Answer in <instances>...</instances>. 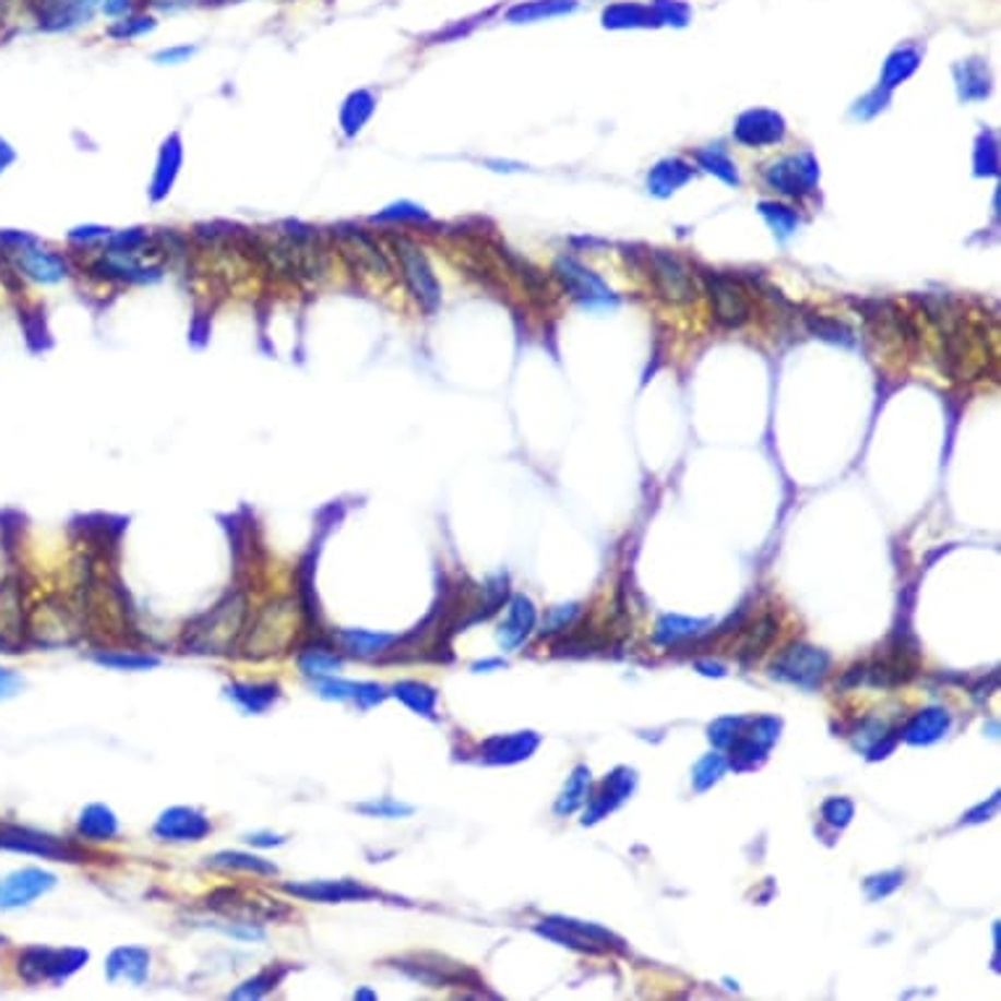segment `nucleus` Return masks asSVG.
<instances>
[{
    "label": "nucleus",
    "instance_id": "f257e3e1",
    "mask_svg": "<svg viewBox=\"0 0 1001 1001\" xmlns=\"http://www.w3.org/2000/svg\"><path fill=\"white\" fill-rule=\"evenodd\" d=\"M76 265V276L90 278L93 284L110 286V289H150L158 286L168 273L166 263L145 254L116 252L97 247L90 252H71Z\"/></svg>",
    "mask_w": 1001,
    "mask_h": 1001
},
{
    "label": "nucleus",
    "instance_id": "f03ea898",
    "mask_svg": "<svg viewBox=\"0 0 1001 1001\" xmlns=\"http://www.w3.org/2000/svg\"><path fill=\"white\" fill-rule=\"evenodd\" d=\"M250 621V604L245 593H228L221 604L205 611L184 630L187 653L198 656H226L241 643Z\"/></svg>",
    "mask_w": 1001,
    "mask_h": 1001
},
{
    "label": "nucleus",
    "instance_id": "7ed1b4c3",
    "mask_svg": "<svg viewBox=\"0 0 1001 1001\" xmlns=\"http://www.w3.org/2000/svg\"><path fill=\"white\" fill-rule=\"evenodd\" d=\"M385 245H389L391 260H394V267L404 281V289L420 307L422 315H436L443 305V289L428 254L404 231H391L385 237Z\"/></svg>",
    "mask_w": 1001,
    "mask_h": 1001
},
{
    "label": "nucleus",
    "instance_id": "20e7f679",
    "mask_svg": "<svg viewBox=\"0 0 1001 1001\" xmlns=\"http://www.w3.org/2000/svg\"><path fill=\"white\" fill-rule=\"evenodd\" d=\"M299 624H302V608L297 600L278 598L250 621L239 645L245 656L254 660L278 656L297 640Z\"/></svg>",
    "mask_w": 1001,
    "mask_h": 1001
},
{
    "label": "nucleus",
    "instance_id": "39448f33",
    "mask_svg": "<svg viewBox=\"0 0 1001 1001\" xmlns=\"http://www.w3.org/2000/svg\"><path fill=\"white\" fill-rule=\"evenodd\" d=\"M329 237L336 258H342L355 276L385 278L394 271L389 245H383L378 231H372V228L355 224V221H344V224L329 228Z\"/></svg>",
    "mask_w": 1001,
    "mask_h": 1001
},
{
    "label": "nucleus",
    "instance_id": "423d86ee",
    "mask_svg": "<svg viewBox=\"0 0 1001 1001\" xmlns=\"http://www.w3.org/2000/svg\"><path fill=\"white\" fill-rule=\"evenodd\" d=\"M90 952L84 949H53V946H27L19 954V975L29 986H61L80 967L87 965Z\"/></svg>",
    "mask_w": 1001,
    "mask_h": 1001
},
{
    "label": "nucleus",
    "instance_id": "0eeeda50",
    "mask_svg": "<svg viewBox=\"0 0 1001 1001\" xmlns=\"http://www.w3.org/2000/svg\"><path fill=\"white\" fill-rule=\"evenodd\" d=\"M0 849H9V853L37 855V857H45V860H67V862H84V857H87V853H82L76 844L56 839V836L43 834V831L5 826V823H0Z\"/></svg>",
    "mask_w": 1001,
    "mask_h": 1001
},
{
    "label": "nucleus",
    "instance_id": "6e6552de",
    "mask_svg": "<svg viewBox=\"0 0 1001 1001\" xmlns=\"http://www.w3.org/2000/svg\"><path fill=\"white\" fill-rule=\"evenodd\" d=\"M184 158H187L184 136H181L179 132H171L163 136L158 155H155L153 174H150V181H147L150 205H160V202H166L168 198H171L176 181H179V176H181V168H184Z\"/></svg>",
    "mask_w": 1001,
    "mask_h": 1001
},
{
    "label": "nucleus",
    "instance_id": "1a4fd4ad",
    "mask_svg": "<svg viewBox=\"0 0 1001 1001\" xmlns=\"http://www.w3.org/2000/svg\"><path fill=\"white\" fill-rule=\"evenodd\" d=\"M286 894L297 896L305 902H323V905H342V902H368L381 896L376 889L351 879L338 881H302V883H284Z\"/></svg>",
    "mask_w": 1001,
    "mask_h": 1001
},
{
    "label": "nucleus",
    "instance_id": "9d476101",
    "mask_svg": "<svg viewBox=\"0 0 1001 1001\" xmlns=\"http://www.w3.org/2000/svg\"><path fill=\"white\" fill-rule=\"evenodd\" d=\"M211 831V818L198 808H187V805H176V808L163 810L153 826L155 839L160 842H202Z\"/></svg>",
    "mask_w": 1001,
    "mask_h": 1001
},
{
    "label": "nucleus",
    "instance_id": "9b49d317",
    "mask_svg": "<svg viewBox=\"0 0 1001 1001\" xmlns=\"http://www.w3.org/2000/svg\"><path fill=\"white\" fill-rule=\"evenodd\" d=\"M56 886V875L43 868H22L0 881V909L27 907L37 896L48 894Z\"/></svg>",
    "mask_w": 1001,
    "mask_h": 1001
},
{
    "label": "nucleus",
    "instance_id": "f8f14e48",
    "mask_svg": "<svg viewBox=\"0 0 1001 1001\" xmlns=\"http://www.w3.org/2000/svg\"><path fill=\"white\" fill-rule=\"evenodd\" d=\"M705 286H708L711 305L718 323L726 325V329H737V325H742L744 320H748L750 305L737 281L722 276V273H708V276H705Z\"/></svg>",
    "mask_w": 1001,
    "mask_h": 1001
},
{
    "label": "nucleus",
    "instance_id": "ddd939ff",
    "mask_svg": "<svg viewBox=\"0 0 1001 1001\" xmlns=\"http://www.w3.org/2000/svg\"><path fill=\"white\" fill-rule=\"evenodd\" d=\"M647 258H651L656 286L666 299H671V302H690L695 297V281H692V273L682 265V260L660 250L651 252Z\"/></svg>",
    "mask_w": 1001,
    "mask_h": 1001
},
{
    "label": "nucleus",
    "instance_id": "4468645a",
    "mask_svg": "<svg viewBox=\"0 0 1001 1001\" xmlns=\"http://www.w3.org/2000/svg\"><path fill=\"white\" fill-rule=\"evenodd\" d=\"M556 276L561 278L564 289L572 294L574 299H580V302L600 305L611 299V291H608V286L604 284V281L595 276L593 271L582 267L577 260L561 258L559 263H556Z\"/></svg>",
    "mask_w": 1001,
    "mask_h": 1001
},
{
    "label": "nucleus",
    "instance_id": "2eb2a0df",
    "mask_svg": "<svg viewBox=\"0 0 1001 1001\" xmlns=\"http://www.w3.org/2000/svg\"><path fill=\"white\" fill-rule=\"evenodd\" d=\"M378 108V95L372 93L368 87L351 90L349 95L344 97L342 106H338V134L344 136L346 142H355L359 134L368 129V123L372 121Z\"/></svg>",
    "mask_w": 1001,
    "mask_h": 1001
},
{
    "label": "nucleus",
    "instance_id": "dca6fc26",
    "mask_svg": "<svg viewBox=\"0 0 1001 1001\" xmlns=\"http://www.w3.org/2000/svg\"><path fill=\"white\" fill-rule=\"evenodd\" d=\"M815 176L818 168L813 158H810V155L797 158L795 155V158H784L774 163V166L765 171V181L784 194H802L815 184Z\"/></svg>",
    "mask_w": 1001,
    "mask_h": 1001
},
{
    "label": "nucleus",
    "instance_id": "f3484780",
    "mask_svg": "<svg viewBox=\"0 0 1001 1001\" xmlns=\"http://www.w3.org/2000/svg\"><path fill=\"white\" fill-rule=\"evenodd\" d=\"M24 637V611H22V591L16 582H3L0 585V645L5 653H16Z\"/></svg>",
    "mask_w": 1001,
    "mask_h": 1001
},
{
    "label": "nucleus",
    "instance_id": "a211bd4d",
    "mask_svg": "<svg viewBox=\"0 0 1001 1001\" xmlns=\"http://www.w3.org/2000/svg\"><path fill=\"white\" fill-rule=\"evenodd\" d=\"M106 975L110 984L142 986L150 975V952L142 946L116 949L106 962Z\"/></svg>",
    "mask_w": 1001,
    "mask_h": 1001
},
{
    "label": "nucleus",
    "instance_id": "6ab92c4d",
    "mask_svg": "<svg viewBox=\"0 0 1001 1001\" xmlns=\"http://www.w3.org/2000/svg\"><path fill=\"white\" fill-rule=\"evenodd\" d=\"M735 136L742 145H771L784 136V121L774 110H750L739 119Z\"/></svg>",
    "mask_w": 1001,
    "mask_h": 1001
},
{
    "label": "nucleus",
    "instance_id": "aec40b11",
    "mask_svg": "<svg viewBox=\"0 0 1001 1001\" xmlns=\"http://www.w3.org/2000/svg\"><path fill=\"white\" fill-rule=\"evenodd\" d=\"M226 695L250 716H263L281 700V687L276 682H231Z\"/></svg>",
    "mask_w": 1001,
    "mask_h": 1001
},
{
    "label": "nucleus",
    "instance_id": "412c9836",
    "mask_svg": "<svg viewBox=\"0 0 1001 1001\" xmlns=\"http://www.w3.org/2000/svg\"><path fill=\"white\" fill-rule=\"evenodd\" d=\"M338 651L346 656L355 658H378L383 653L391 651V645L396 643V634L385 632H368V630H336L333 634Z\"/></svg>",
    "mask_w": 1001,
    "mask_h": 1001
},
{
    "label": "nucleus",
    "instance_id": "4be33fe9",
    "mask_svg": "<svg viewBox=\"0 0 1001 1001\" xmlns=\"http://www.w3.org/2000/svg\"><path fill=\"white\" fill-rule=\"evenodd\" d=\"M76 834L87 842H110L119 836V818L108 805H87L76 821Z\"/></svg>",
    "mask_w": 1001,
    "mask_h": 1001
},
{
    "label": "nucleus",
    "instance_id": "5701e85b",
    "mask_svg": "<svg viewBox=\"0 0 1001 1001\" xmlns=\"http://www.w3.org/2000/svg\"><path fill=\"white\" fill-rule=\"evenodd\" d=\"M826 666V658L813 647H791L782 656V660L774 666L778 674L795 679V682H813L815 677H821V669Z\"/></svg>",
    "mask_w": 1001,
    "mask_h": 1001
},
{
    "label": "nucleus",
    "instance_id": "b1692460",
    "mask_svg": "<svg viewBox=\"0 0 1001 1001\" xmlns=\"http://www.w3.org/2000/svg\"><path fill=\"white\" fill-rule=\"evenodd\" d=\"M297 666L310 679L336 677L344 669V653L329 645H310L297 656Z\"/></svg>",
    "mask_w": 1001,
    "mask_h": 1001
},
{
    "label": "nucleus",
    "instance_id": "393cba45",
    "mask_svg": "<svg viewBox=\"0 0 1001 1001\" xmlns=\"http://www.w3.org/2000/svg\"><path fill=\"white\" fill-rule=\"evenodd\" d=\"M533 621H535L533 604H529L525 595H514L512 604H509L507 619H503L501 632H499L501 645L503 647H516V645H520L522 640L527 637V632L533 630Z\"/></svg>",
    "mask_w": 1001,
    "mask_h": 1001
},
{
    "label": "nucleus",
    "instance_id": "a878e982",
    "mask_svg": "<svg viewBox=\"0 0 1001 1001\" xmlns=\"http://www.w3.org/2000/svg\"><path fill=\"white\" fill-rule=\"evenodd\" d=\"M577 9L574 0H533V3H520L509 11L507 19L514 24L525 22H540V19H551L561 14H572Z\"/></svg>",
    "mask_w": 1001,
    "mask_h": 1001
},
{
    "label": "nucleus",
    "instance_id": "bb28decb",
    "mask_svg": "<svg viewBox=\"0 0 1001 1001\" xmlns=\"http://www.w3.org/2000/svg\"><path fill=\"white\" fill-rule=\"evenodd\" d=\"M207 866L224 868V870H247V873H258V875H278V868L273 866L271 860L250 855V853H237V849L215 853L211 860H207Z\"/></svg>",
    "mask_w": 1001,
    "mask_h": 1001
},
{
    "label": "nucleus",
    "instance_id": "cd10ccee",
    "mask_svg": "<svg viewBox=\"0 0 1001 1001\" xmlns=\"http://www.w3.org/2000/svg\"><path fill=\"white\" fill-rule=\"evenodd\" d=\"M651 24H658V14L637 3H617L604 14V27L611 29L651 27Z\"/></svg>",
    "mask_w": 1001,
    "mask_h": 1001
},
{
    "label": "nucleus",
    "instance_id": "c85d7f7f",
    "mask_svg": "<svg viewBox=\"0 0 1001 1001\" xmlns=\"http://www.w3.org/2000/svg\"><path fill=\"white\" fill-rule=\"evenodd\" d=\"M420 221H428V213H425L420 205H415V202H409V200H398V202H391V205H385L383 211L372 213L368 218V224L404 228L409 224H420Z\"/></svg>",
    "mask_w": 1001,
    "mask_h": 1001
},
{
    "label": "nucleus",
    "instance_id": "c756f323",
    "mask_svg": "<svg viewBox=\"0 0 1001 1001\" xmlns=\"http://www.w3.org/2000/svg\"><path fill=\"white\" fill-rule=\"evenodd\" d=\"M291 973L289 965H271L265 970H260L258 975H252L250 980H245L237 991L228 993V999H263L265 993H271L286 975Z\"/></svg>",
    "mask_w": 1001,
    "mask_h": 1001
},
{
    "label": "nucleus",
    "instance_id": "7c9ffc66",
    "mask_svg": "<svg viewBox=\"0 0 1001 1001\" xmlns=\"http://www.w3.org/2000/svg\"><path fill=\"white\" fill-rule=\"evenodd\" d=\"M100 666L116 671H147L160 666V658L153 653H136V651H97L93 656Z\"/></svg>",
    "mask_w": 1001,
    "mask_h": 1001
},
{
    "label": "nucleus",
    "instance_id": "2f4dec72",
    "mask_svg": "<svg viewBox=\"0 0 1001 1001\" xmlns=\"http://www.w3.org/2000/svg\"><path fill=\"white\" fill-rule=\"evenodd\" d=\"M533 748H535V739L529 735L496 737L486 744V761L514 763V761H520V758H527V752Z\"/></svg>",
    "mask_w": 1001,
    "mask_h": 1001
},
{
    "label": "nucleus",
    "instance_id": "473e14b6",
    "mask_svg": "<svg viewBox=\"0 0 1001 1001\" xmlns=\"http://www.w3.org/2000/svg\"><path fill=\"white\" fill-rule=\"evenodd\" d=\"M158 27L153 14H142V11H134V14H127L121 19H116L114 24L108 27V37H114L116 43H134L140 37H145Z\"/></svg>",
    "mask_w": 1001,
    "mask_h": 1001
},
{
    "label": "nucleus",
    "instance_id": "72a5a7b5",
    "mask_svg": "<svg viewBox=\"0 0 1001 1001\" xmlns=\"http://www.w3.org/2000/svg\"><path fill=\"white\" fill-rule=\"evenodd\" d=\"M394 698L402 700V703L407 705V708H412L415 713H420V716L433 718L436 700H438L433 687L420 684V682H398V684H394Z\"/></svg>",
    "mask_w": 1001,
    "mask_h": 1001
},
{
    "label": "nucleus",
    "instance_id": "f704fd0d",
    "mask_svg": "<svg viewBox=\"0 0 1001 1001\" xmlns=\"http://www.w3.org/2000/svg\"><path fill=\"white\" fill-rule=\"evenodd\" d=\"M692 168L684 166L682 160H664L653 168L651 174V189L656 194H669L674 189L684 187L690 181Z\"/></svg>",
    "mask_w": 1001,
    "mask_h": 1001
},
{
    "label": "nucleus",
    "instance_id": "c9c22d12",
    "mask_svg": "<svg viewBox=\"0 0 1001 1001\" xmlns=\"http://www.w3.org/2000/svg\"><path fill=\"white\" fill-rule=\"evenodd\" d=\"M110 228H114V226H100V224H82V226L69 228V234H67L69 250L71 252L95 250V247H100L103 241H106V237L110 234Z\"/></svg>",
    "mask_w": 1001,
    "mask_h": 1001
},
{
    "label": "nucleus",
    "instance_id": "e433bc0d",
    "mask_svg": "<svg viewBox=\"0 0 1001 1001\" xmlns=\"http://www.w3.org/2000/svg\"><path fill=\"white\" fill-rule=\"evenodd\" d=\"M918 61H920V56L915 53V50H909V48L896 50V53L886 61V69H883V84H886V87H894L896 82L907 80V76L918 69Z\"/></svg>",
    "mask_w": 1001,
    "mask_h": 1001
},
{
    "label": "nucleus",
    "instance_id": "4c0bfd02",
    "mask_svg": "<svg viewBox=\"0 0 1001 1001\" xmlns=\"http://www.w3.org/2000/svg\"><path fill=\"white\" fill-rule=\"evenodd\" d=\"M695 160L705 168V171L716 174L718 179H724L726 184H739V176L735 171V163L726 158L722 150H716V147L700 150V153H695Z\"/></svg>",
    "mask_w": 1001,
    "mask_h": 1001
},
{
    "label": "nucleus",
    "instance_id": "58836bf2",
    "mask_svg": "<svg viewBox=\"0 0 1001 1001\" xmlns=\"http://www.w3.org/2000/svg\"><path fill=\"white\" fill-rule=\"evenodd\" d=\"M355 810L368 818H407L412 815L409 805L389 800V797H383V800H372V802H359L355 805Z\"/></svg>",
    "mask_w": 1001,
    "mask_h": 1001
},
{
    "label": "nucleus",
    "instance_id": "ea45409f",
    "mask_svg": "<svg viewBox=\"0 0 1001 1001\" xmlns=\"http://www.w3.org/2000/svg\"><path fill=\"white\" fill-rule=\"evenodd\" d=\"M941 726H946V716H941L939 711H928L926 716H920L918 722H915V726H909V739H913V742H920L922 731H928L926 739L939 737Z\"/></svg>",
    "mask_w": 1001,
    "mask_h": 1001
},
{
    "label": "nucleus",
    "instance_id": "a19ab883",
    "mask_svg": "<svg viewBox=\"0 0 1001 1001\" xmlns=\"http://www.w3.org/2000/svg\"><path fill=\"white\" fill-rule=\"evenodd\" d=\"M761 211L765 218H768V224L776 228L778 234H782V237H787V234H791V228L797 226V215L787 211V207H782V205H768V202H765V205H761Z\"/></svg>",
    "mask_w": 1001,
    "mask_h": 1001
},
{
    "label": "nucleus",
    "instance_id": "79ce46f5",
    "mask_svg": "<svg viewBox=\"0 0 1001 1001\" xmlns=\"http://www.w3.org/2000/svg\"><path fill=\"white\" fill-rule=\"evenodd\" d=\"M198 53L194 45H171V48H163L158 53L153 56V61L158 67H181V63H189V58Z\"/></svg>",
    "mask_w": 1001,
    "mask_h": 1001
},
{
    "label": "nucleus",
    "instance_id": "37998d69",
    "mask_svg": "<svg viewBox=\"0 0 1001 1001\" xmlns=\"http://www.w3.org/2000/svg\"><path fill=\"white\" fill-rule=\"evenodd\" d=\"M385 698H389V692H385L383 684L357 682V692H355V705H357V708L368 711V708H372V705L383 703Z\"/></svg>",
    "mask_w": 1001,
    "mask_h": 1001
},
{
    "label": "nucleus",
    "instance_id": "c03bdc74",
    "mask_svg": "<svg viewBox=\"0 0 1001 1001\" xmlns=\"http://www.w3.org/2000/svg\"><path fill=\"white\" fill-rule=\"evenodd\" d=\"M656 14H658V22L679 24V27L687 24V9L684 5H679L677 0H656Z\"/></svg>",
    "mask_w": 1001,
    "mask_h": 1001
},
{
    "label": "nucleus",
    "instance_id": "a18cd8bd",
    "mask_svg": "<svg viewBox=\"0 0 1001 1001\" xmlns=\"http://www.w3.org/2000/svg\"><path fill=\"white\" fill-rule=\"evenodd\" d=\"M142 3H145V0H100V9L103 14L110 19H121L127 14H134Z\"/></svg>",
    "mask_w": 1001,
    "mask_h": 1001
},
{
    "label": "nucleus",
    "instance_id": "49530a36",
    "mask_svg": "<svg viewBox=\"0 0 1001 1001\" xmlns=\"http://www.w3.org/2000/svg\"><path fill=\"white\" fill-rule=\"evenodd\" d=\"M19 687H22V677L9 669H0V698H11L16 695Z\"/></svg>",
    "mask_w": 1001,
    "mask_h": 1001
},
{
    "label": "nucleus",
    "instance_id": "de8ad7c7",
    "mask_svg": "<svg viewBox=\"0 0 1001 1001\" xmlns=\"http://www.w3.org/2000/svg\"><path fill=\"white\" fill-rule=\"evenodd\" d=\"M245 842H250L252 847H278V844H284L286 839L278 834H271V831H260V834L247 836Z\"/></svg>",
    "mask_w": 1001,
    "mask_h": 1001
},
{
    "label": "nucleus",
    "instance_id": "09e8293b",
    "mask_svg": "<svg viewBox=\"0 0 1001 1001\" xmlns=\"http://www.w3.org/2000/svg\"><path fill=\"white\" fill-rule=\"evenodd\" d=\"M14 160H16L14 147H11L9 142H5L3 136H0V176L9 171V166H14Z\"/></svg>",
    "mask_w": 1001,
    "mask_h": 1001
},
{
    "label": "nucleus",
    "instance_id": "8fccbe9b",
    "mask_svg": "<svg viewBox=\"0 0 1001 1001\" xmlns=\"http://www.w3.org/2000/svg\"><path fill=\"white\" fill-rule=\"evenodd\" d=\"M198 3V0H145V5H155V9L163 11H176V9H187V5Z\"/></svg>",
    "mask_w": 1001,
    "mask_h": 1001
},
{
    "label": "nucleus",
    "instance_id": "3c124183",
    "mask_svg": "<svg viewBox=\"0 0 1001 1001\" xmlns=\"http://www.w3.org/2000/svg\"><path fill=\"white\" fill-rule=\"evenodd\" d=\"M355 999H376V993H372V991H357Z\"/></svg>",
    "mask_w": 1001,
    "mask_h": 1001
},
{
    "label": "nucleus",
    "instance_id": "603ef678",
    "mask_svg": "<svg viewBox=\"0 0 1001 1001\" xmlns=\"http://www.w3.org/2000/svg\"><path fill=\"white\" fill-rule=\"evenodd\" d=\"M0 291H3V278H0Z\"/></svg>",
    "mask_w": 1001,
    "mask_h": 1001
}]
</instances>
